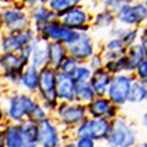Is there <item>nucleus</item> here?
I'll return each mask as SVG.
<instances>
[{"instance_id": "f257e3e1", "label": "nucleus", "mask_w": 147, "mask_h": 147, "mask_svg": "<svg viewBox=\"0 0 147 147\" xmlns=\"http://www.w3.org/2000/svg\"><path fill=\"white\" fill-rule=\"evenodd\" d=\"M137 144V131L134 124L125 118L118 117L112 121V129L105 139L107 147H135Z\"/></svg>"}, {"instance_id": "f03ea898", "label": "nucleus", "mask_w": 147, "mask_h": 147, "mask_svg": "<svg viewBox=\"0 0 147 147\" xmlns=\"http://www.w3.org/2000/svg\"><path fill=\"white\" fill-rule=\"evenodd\" d=\"M38 104L34 97L27 93H17L7 98L6 117L13 124H20L26 119L31 118V114Z\"/></svg>"}, {"instance_id": "7ed1b4c3", "label": "nucleus", "mask_w": 147, "mask_h": 147, "mask_svg": "<svg viewBox=\"0 0 147 147\" xmlns=\"http://www.w3.org/2000/svg\"><path fill=\"white\" fill-rule=\"evenodd\" d=\"M34 32L37 36L42 37L47 42L60 43L63 45H65L66 48L75 43L80 38V34H81L80 32H76L63 26L58 18L49 22L47 25H44L43 27H40V28H38Z\"/></svg>"}, {"instance_id": "20e7f679", "label": "nucleus", "mask_w": 147, "mask_h": 147, "mask_svg": "<svg viewBox=\"0 0 147 147\" xmlns=\"http://www.w3.org/2000/svg\"><path fill=\"white\" fill-rule=\"evenodd\" d=\"M57 74L58 71L50 66H45L39 71L38 93L42 104L48 110H55L59 105L57 97Z\"/></svg>"}, {"instance_id": "39448f33", "label": "nucleus", "mask_w": 147, "mask_h": 147, "mask_svg": "<svg viewBox=\"0 0 147 147\" xmlns=\"http://www.w3.org/2000/svg\"><path fill=\"white\" fill-rule=\"evenodd\" d=\"M115 20L118 25L125 28H139L147 24V9L144 3L126 1L115 12Z\"/></svg>"}, {"instance_id": "423d86ee", "label": "nucleus", "mask_w": 147, "mask_h": 147, "mask_svg": "<svg viewBox=\"0 0 147 147\" xmlns=\"http://www.w3.org/2000/svg\"><path fill=\"white\" fill-rule=\"evenodd\" d=\"M0 25L7 31V33H16L30 28L31 18L21 7L13 5L0 10Z\"/></svg>"}, {"instance_id": "0eeeda50", "label": "nucleus", "mask_w": 147, "mask_h": 147, "mask_svg": "<svg viewBox=\"0 0 147 147\" xmlns=\"http://www.w3.org/2000/svg\"><path fill=\"white\" fill-rule=\"evenodd\" d=\"M110 129H112L110 120L87 117L79 126H76V139L87 137L93 141H105L110 132Z\"/></svg>"}, {"instance_id": "6e6552de", "label": "nucleus", "mask_w": 147, "mask_h": 147, "mask_svg": "<svg viewBox=\"0 0 147 147\" xmlns=\"http://www.w3.org/2000/svg\"><path fill=\"white\" fill-rule=\"evenodd\" d=\"M134 80L135 76L132 74H120L113 76L105 97L117 107L126 104Z\"/></svg>"}, {"instance_id": "1a4fd4ad", "label": "nucleus", "mask_w": 147, "mask_h": 147, "mask_svg": "<svg viewBox=\"0 0 147 147\" xmlns=\"http://www.w3.org/2000/svg\"><path fill=\"white\" fill-rule=\"evenodd\" d=\"M28 65L18 53H1L0 54V70L3 77L9 84L17 85L25 67Z\"/></svg>"}, {"instance_id": "9d476101", "label": "nucleus", "mask_w": 147, "mask_h": 147, "mask_svg": "<svg viewBox=\"0 0 147 147\" xmlns=\"http://www.w3.org/2000/svg\"><path fill=\"white\" fill-rule=\"evenodd\" d=\"M54 112L57 114L59 121L64 126H79L88 115L86 105L79 104L76 102L74 103L61 102L59 103V105Z\"/></svg>"}, {"instance_id": "9b49d317", "label": "nucleus", "mask_w": 147, "mask_h": 147, "mask_svg": "<svg viewBox=\"0 0 147 147\" xmlns=\"http://www.w3.org/2000/svg\"><path fill=\"white\" fill-rule=\"evenodd\" d=\"M34 30L30 27L25 31L16 33H6L0 38V52L1 53H20L25 47L32 43L36 37Z\"/></svg>"}, {"instance_id": "f8f14e48", "label": "nucleus", "mask_w": 147, "mask_h": 147, "mask_svg": "<svg viewBox=\"0 0 147 147\" xmlns=\"http://www.w3.org/2000/svg\"><path fill=\"white\" fill-rule=\"evenodd\" d=\"M58 20L60 21V24L63 26L67 27V28L80 32V33H84V32L90 31L91 28L90 22L92 21V17L90 15V12L84 6L77 5L75 7L70 9L69 11H66Z\"/></svg>"}, {"instance_id": "ddd939ff", "label": "nucleus", "mask_w": 147, "mask_h": 147, "mask_svg": "<svg viewBox=\"0 0 147 147\" xmlns=\"http://www.w3.org/2000/svg\"><path fill=\"white\" fill-rule=\"evenodd\" d=\"M86 108L90 118L107 119L110 121L118 118V107L114 105L107 97H96L93 102H91Z\"/></svg>"}, {"instance_id": "4468645a", "label": "nucleus", "mask_w": 147, "mask_h": 147, "mask_svg": "<svg viewBox=\"0 0 147 147\" xmlns=\"http://www.w3.org/2000/svg\"><path fill=\"white\" fill-rule=\"evenodd\" d=\"M94 54V40L88 32L80 34V38L70 47H67V55L76 59L79 63L87 61Z\"/></svg>"}, {"instance_id": "2eb2a0df", "label": "nucleus", "mask_w": 147, "mask_h": 147, "mask_svg": "<svg viewBox=\"0 0 147 147\" xmlns=\"http://www.w3.org/2000/svg\"><path fill=\"white\" fill-rule=\"evenodd\" d=\"M38 141L39 147H60L61 139L57 125L50 120H45L38 123Z\"/></svg>"}, {"instance_id": "dca6fc26", "label": "nucleus", "mask_w": 147, "mask_h": 147, "mask_svg": "<svg viewBox=\"0 0 147 147\" xmlns=\"http://www.w3.org/2000/svg\"><path fill=\"white\" fill-rule=\"evenodd\" d=\"M77 84L71 75H66L60 71L57 74V97L58 100L66 103H74L76 98Z\"/></svg>"}, {"instance_id": "f3484780", "label": "nucleus", "mask_w": 147, "mask_h": 147, "mask_svg": "<svg viewBox=\"0 0 147 147\" xmlns=\"http://www.w3.org/2000/svg\"><path fill=\"white\" fill-rule=\"evenodd\" d=\"M48 43L49 42H47V40L43 39L39 36H36L34 39L31 43L32 53H31L30 64L37 67L38 70H42L43 67L48 66V61H49Z\"/></svg>"}, {"instance_id": "a211bd4d", "label": "nucleus", "mask_w": 147, "mask_h": 147, "mask_svg": "<svg viewBox=\"0 0 147 147\" xmlns=\"http://www.w3.org/2000/svg\"><path fill=\"white\" fill-rule=\"evenodd\" d=\"M37 4H38V3H37ZM37 4L31 7L30 13H28L31 21L34 22V27H33L34 31L40 28V27H43L44 25L49 24V22L57 20L55 13L48 7V5L47 6L43 5L44 3H40L39 5H37Z\"/></svg>"}, {"instance_id": "6ab92c4d", "label": "nucleus", "mask_w": 147, "mask_h": 147, "mask_svg": "<svg viewBox=\"0 0 147 147\" xmlns=\"http://www.w3.org/2000/svg\"><path fill=\"white\" fill-rule=\"evenodd\" d=\"M112 75L105 71L104 69H99L92 72V77L90 80V86L92 90L94 91V93L97 97H105L107 92L109 88L110 81H112Z\"/></svg>"}, {"instance_id": "aec40b11", "label": "nucleus", "mask_w": 147, "mask_h": 147, "mask_svg": "<svg viewBox=\"0 0 147 147\" xmlns=\"http://www.w3.org/2000/svg\"><path fill=\"white\" fill-rule=\"evenodd\" d=\"M22 136L24 147H39L38 141V124L31 119H26L18 124Z\"/></svg>"}, {"instance_id": "412c9836", "label": "nucleus", "mask_w": 147, "mask_h": 147, "mask_svg": "<svg viewBox=\"0 0 147 147\" xmlns=\"http://www.w3.org/2000/svg\"><path fill=\"white\" fill-rule=\"evenodd\" d=\"M39 71L40 70H38V69L34 67L33 65L28 64V65L25 67V70L20 77V82H18L22 88H25L28 92H38Z\"/></svg>"}, {"instance_id": "4be33fe9", "label": "nucleus", "mask_w": 147, "mask_h": 147, "mask_svg": "<svg viewBox=\"0 0 147 147\" xmlns=\"http://www.w3.org/2000/svg\"><path fill=\"white\" fill-rule=\"evenodd\" d=\"M126 60H127V66H129V72H135L137 66L146 60V47L142 43L137 42L136 44L131 45L126 49Z\"/></svg>"}, {"instance_id": "5701e85b", "label": "nucleus", "mask_w": 147, "mask_h": 147, "mask_svg": "<svg viewBox=\"0 0 147 147\" xmlns=\"http://www.w3.org/2000/svg\"><path fill=\"white\" fill-rule=\"evenodd\" d=\"M48 55H49L48 66L53 67L54 70L58 71L63 60L67 57V48L60 43L49 42L48 43Z\"/></svg>"}, {"instance_id": "b1692460", "label": "nucleus", "mask_w": 147, "mask_h": 147, "mask_svg": "<svg viewBox=\"0 0 147 147\" xmlns=\"http://www.w3.org/2000/svg\"><path fill=\"white\" fill-rule=\"evenodd\" d=\"M5 147H24L18 124H9L4 129Z\"/></svg>"}, {"instance_id": "393cba45", "label": "nucleus", "mask_w": 147, "mask_h": 147, "mask_svg": "<svg viewBox=\"0 0 147 147\" xmlns=\"http://www.w3.org/2000/svg\"><path fill=\"white\" fill-rule=\"evenodd\" d=\"M147 100V85L139 80H134L129 93L127 103L131 104H140Z\"/></svg>"}, {"instance_id": "a878e982", "label": "nucleus", "mask_w": 147, "mask_h": 147, "mask_svg": "<svg viewBox=\"0 0 147 147\" xmlns=\"http://www.w3.org/2000/svg\"><path fill=\"white\" fill-rule=\"evenodd\" d=\"M115 13L103 9L92 18V26L94 28H112L115 25Z\"/></svg>"}, {"instance_id": "bb28decb", "label": "nucleus", "mask_w": 147, "mask_h": 147, "mask_svg": "<svg viewBox=\"0 0 147 147\" xmlns=\"http://www.w3.org/2000/svg\"><path fill=\"white\" fill-rule=\"evenodd\" d=\"M47 4H48V7L55 13L57 18H59L66 11L70 10V9L79 5L80 1L79 0H50Z\"/></svg>"}, {"instance_id": "cd10ccee", "label": "nucleus", "mask_w": 147, "mask_h": 147, "mask_svg": "<svg viewBox=\"0 0 147 147\" xmlns=\"http://www.w3.org/2000/svg\"><path fill=\"white\" fill-rule=\"evenodd\" d=\"M96 93L92 90V87L90 84H85V85H77V90H76V98L75 102L82 104V105H88L91 102H93L96 99Z\"/></svg>"}, {"instance_id": "c85d7f7f", "label": "nucleus", "mask_w": 147, "mask_h": 147, "mask_svg": "<svg viewBox=\"0 0 147 147\" xmlns=\"http://www.w3.org/2000/svg\"><path fill=\"white\" fill-rule=\"evenodd\" d=\"M72 77L77 85L90 84V80L92 77V70L87 65H85V64H80V65L76 67Z\"/></svg>"}, {"instance_id": "c756f323", "label": "nucleus", "mask_w": 147, "mask_h": 147, "mask_svg": "<svg viewBox=\"0 0 147 147\" xmlns=\"http://www.w3.org/2000/svg\"><path fill=\"white\" fill-rule=\"evenodd\" d=\"M139 38H140L139 28H124L121 36L119 37V39L125 45V48H129L131 45L136 44Z\"/></svg>"}, {"instance_id": "7c9ffc66", "label": "nucleus", "mask_w": 147, "mask_h": 147, "mask_svg": "<svg viewBox=\"0 0 147 147\" xmlns=\"http://www.w3.org/2000/svg\"><path fill=\"white\" fill-rule=\"evenodd\" d=\"M81 63H79L76 60V59H74L71 58L70 55H67V57L64 59L63 63H61V65L59 66V70L58 71H60L63 74H66V75H74V72H75L76 70V67L80 65Z\"/></svg>"}, {"instance_id": "2f4dec72", "label": "nucleus", "mask_w": 147, "mask_h": 147, "mask_svg": "<svg viewBox=\"0 0 147 147\" xmlns=\"http://www.w3.org/2000/svg\"><path fill=\"white\" fill-rule=\"evenodd\" d=\"M125 45L119 38H110L107 43H105V49L104 52H112V53H118V54H126Z\"/></svg>"}, {"instance_id": "473e14b6", "label": "nucleus", "mask_w": 147, "mask_h": 147, "mask_svg": "<svg viewBox=\"0 0 147 147\" xmlns=\"http://www.w3.org/2000/svg\"><path fill=\"white\" fill-rule=\"evenodd\" d=\"M48 112H49V110L45 108L42 103H38L36 105V108L33 109V112H32L30 119L38 124V123L43 121V120H45V119L49 118V113Z\"/></svg>"}, {"instance_id": "72a5a7b5", "label": "nucleus", "mask_w": 147, "mask_h": 147, "mask_svg": "<svg viewBox=\"0 0 147 147\" xmlns=\"http://www.w3.org/2000/svg\"><path fill=\"white\" fill-rule=\"evenodd\" d=\"M87 66H88L92 72L96 71V70H99V69H103L104 66V60H103V57L100 53H94L92 57L87 60Z\"/></svg>"}, {"instance_id": "f704fd0d", "label": "nucleus", "mask_w": 147, "mask_h": 147, "mask_svg": "<svg viewBox=\"0 0 147 147\" xmlns=\"http://www.w3.org/2000/svg\"><path fill=\"white\" fill-rule=\"evenodd\" d=\"M135 79L147 85V59L142 61L135 70Z\"/></svg>"}, {"instance_id": "c9c22d12", "label": "nucleus", "mask_w": 147, "mask_h": 147, "mask_svg": "<svg viewBox=\"0 0 147 147\" xmlns=\"http://www.w3.org/2000/svg\"><path fill=\"white\" fill-rule=\"evenodd\" d=\"M125 3L126 1H121V0H109V1H103V6L105 10H109L115 13Z\"/></svg>"}, {"instance_id": "e433bc0d", "label": "nucleus", "mask_w": 147, "mask_h": 147, "mask_svg": "<svg viewBox=\"0 0 147 147\" xmlns=\"http://www.w3.org/2000/svg\"><path fill=\"white\" fill-rule=\"evenodd\" d=\"M75 146L76 147H97L96 141L87 139V137H77L75 141Z\"/></svg>"}, {"instance_id": "4c0bfd02", "label": "nucleus", "mask_w": 147, "mask_h": 147, "mask_svg": "<svg viewBox=\"0 0 147 147\" xmlns=\"http://www.w3.org/2000/svg\"><path fill=\"white\" fill-rule=\"evenodd\" d=\"M140 42H146L147 43V24L145 25L144 30H142V34L140 36Z\"/></svg>"}, {"instance_id": "58836bf2", "label": "nucleus", "mask_w": 147, "mask_h": 147, "mask_svg": "<svg viewBox=\"0 0 147 147\" xmlns=\"http://www.w3.org/2000/svg\"><path fill=\"white\" fill-rule=\"evenodd\" d=\"M0 147H5V139H4V130H0Z\"/></svg>"}, {"instance_id": "ea45409f", "label": "nucleus", "mask_w": 147, "mask_h": 147, "mask_svg": "<svg viewBox=\"0 0 147 147\" xmlns=\"http://www.w3.org/2000/svg\"><path fill=\"white\" fill-rule=\"evenodd\" d=\"M142 124H144V126L146 127V130H147V112L144 114V117H142Z\"/></svg>"}, {"instance_id": "a19ab883", "label": "nucleus", "mask_w": 147, "mask_h": 147, "mask_svg": "<svg viewBox=\"0 0 147 147\" xmlns=\"http://www.w3.org/2000/svg\"><path fill=\"white\" fill-rule=\"evenodd\" d=\"M64 147H76V146L75 142H66V144H64Z\"/></svg>"}, {"instance_id": "79ce46f5", "label": "nucleus", "mask_w": 147, "mask_h": 147, "mask_svg": "<svg viewBox=\"0 0 147 147\" xmlns=\"http://www.w3.org/2000/svg\"><path fill=\"white\" fill-rule=\"evenodd\" d=\"M137 147H147V141H144V142H140Z\"/></svg>"}, {"instance_id": "37998d69", "label": "nucleus", "mask_w": 147, "mask_h": 147, "mask_svg": "<svg viewBox=\"0 0 147 147\" xmlns=\"http://www.w3.org/2000/svg\"><path fill=\"white\" fill-rule=\"evenodd\" d=\"M140 43H142V44H144L145 47H146V59H147V43H146V42H140Z\"/></svg>"}, {"instance_id": "c03bdc74", "label": "nucleus", "mask_w": 147, "mask_h": 147, "mask_svg": "<svg viewBox=\"0 0 147 147\" xmlns=\"http://www.w3.org/2000/svg\"><path fill=\"white\" fill-rule=\"evenodd\" d=\"M1 87H3V85H1V80H0V91H1Z\"/></svg>"}, {"instance_id": "a18cd8bd", "label": "nucleus", "mask_w": 147, "mask_h": 147, "mask_svg": "<svg viewBox=\"0 0 147 147\" xmlns=\"http://www.w3.org/2000/svg\"><path fill=\"white\" fill-rule=\"evenodd\" d=\"M144 4H145V6H146V9H147V0H146V1H144Z\"/></svg>"}, {"instance_id": "49530a36", "label": "nucleus", "mask_w": 147, "mask_h": 147, "mask_svg": "<svg viewBox=\"0 0 147 147\" xmlns=\"http://www.w3.org/2000/svg\"><path fill=\"white\" fill-rule=\"evenodd\" d=\"M1 30H3V27H1V25H0V33H1Z\"/></svg>"}]
</instances>
